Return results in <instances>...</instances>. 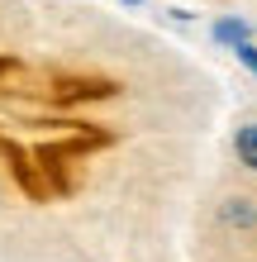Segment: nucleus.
<instances>
[{
    "label": "nucleus",
    "mask_w": 257,
    "mask_h": 262,
    "mask_svg": "<svg viewBox=\"0 0 257 262\" xmlns=\"http://www.w3.org/2000/svg\"><path fill=\"white\" fill-rule=\"evenodd\" d=\"M219 220L229 224V229H257V205H252L248 195H233V200L219 205Z\"/></svg>",
    "instance_id": "nucleus-1"
},
{
    "label": "nucleus",
    "mask_w": 257,
    "mask_h": 262,
    "mask_svg": "<svg viewBox=\"0 0 257 262\" xmlns=\"http://www.w3.org/2000/svg\"><path fill=\"white\" fill-rule=\"evenodd\" d=\"M233 152H238V162H243L248 172H257V124H243L233 134Z\"/></svg>",
    "instance_id": "nucleus-2"
},
{
    "label": "nucleus",
    "mask_w": 257,
    "mask_h": 262,
    "mask_svg": "<svg viewBox=\"0 0 257 262\" xmlns=\"http://www.w3.org/2000/svg\"><path fill=\"white\" fill-rule=\"evenodd\" d=\"M215 38L224 43V48H238V43H252V29L243 19H219L215 24Z\"/></svg>",
    "instance_id": "nucleus-3"
},
{
    "label": "nucleus",
    "mask_w": 257,
    "mask_h": 262,
    "mask_svg": "<svg viewBox=\"0 0 257 262\" xmlns=\"http://www.w3.org/2000/svg\"><path fill=\"white\" fill-rule=\"evenodd\" d=\"M233 53H238V62H243L248 72H257V48H252V43H238Z\"/></svg>",
    "instance_id": "nucleus-4"
},
{
    "label": "nucleus",
    "mask_w": 257,
    "mask_h": 262,
    "mask_svg": "<svg viewBox=\"0 0 257 262\" xmlns=\"http://www.w3.org/2000/svg\"><path fill=\"white\" fill-rule=\"evenodd\" d=\"M129 5H138V0H129Z\"/></svg>",
    "instance_id": "nucleus-5"
}]
</instances>
